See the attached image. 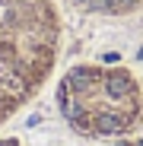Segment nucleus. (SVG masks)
Returning <instances> with one entry per match:
<instances>
[{
    "instance_id": "f257e3e1",
    "label": "nucleus",
    "mask_w": 143,
    "mask_h": 146,
    "mask_svg": "<svg viewBox=\"0 0 143 146\" xmlns=\"http://www.w3.org/2000/svg\"><path fill=\"white\" fill-rule=\"evenodd\" d=\"M140 57H143V51H140Z\"/></svg>"
}]
</instances>
